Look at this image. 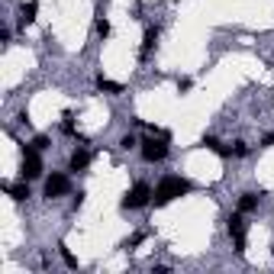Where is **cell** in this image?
I'll return each mask as SVG.
<instances>
[{
  "mask_svg": "<svg viewBox=\"0 0 274 274\" xmlns=\"http://www.w3.org/2000/svg\"><path fill=\"white\" fill-rule=\"evenodd\" d=\"M87 162H91V152H87V148H77V152L71 155V171H84Z\"/></svg>",
  "mask_w": 274,
  "mask_h": 274,
  "instance_id": "52a82bcc",
  "label": "cell"
},
{
  "mask_svg": "<svg viewBox=\"0 0 274 274\" xmlns=\"http://www.w3.org/2000/svg\"><path fill=\"white\" fill-rule=\"evenodd\" d=\"M148 200H152V190H148V184H132V190L123 197V210H139V207H145Z\"/></svg>",
  "mask_w": 274,
  "mask_h": 274,
  "instance_id": "5b68a950",
  "label": "cell"
},
{
  "mask_svg": "<svg viewBox=\"0 0 274 274\" xmlns=\"http://www.w3.org/2000/svg\"><path fill=\"white\" fill-rule=\"evenodd\" d=\"M61 258L68 261V268H77V258H74V255H71V252L65 249V245H61Z\"/></svg>",
  "mask_w": 274,
  "mask_h": 274,
  "instance_id": "5bb4252c",
  "label": "cell"
},
{
  "mask_svg": "<svg viewBox=\"0 0 274 274\" xmlns=\"http://www.w3.org/2000/svg\"><path fill=\"white\" fill-rule=\"evenodd\" d=\"M120 145H123V148H132V145H136V139H132V136H123Z\"/></svg>",
  "mask_w": 274,
  "mask_h": 274,
  "instance_id": "e0dca14e",
  "label": "cell"
},
{
  "mask_svg": "<svg viewBox=\"0 0 274 274\" xmlns=\"http://www.w3.org/2000/svg\"><path fill=\"white\" fill-rule=\"evenodd\" d=\"M7 193H10L13 200H26V197H29V187H26V184H10Z\"/></svg>",
  "mask_w": 274,
  "mask_h": 274,
  "instance_id": "7c38bea8",
  "label": "cell"
},
{
  "mask_svg": "<svg viewBox=\"0 0 274 274\" xmlns=\"http://www.w3.org/2000/svg\"><path fill=\"white\" fill-rule=\"evenodd\" d=\"M97 87H100L103 94H123V84H116V81H107V77H97Z\"/></svg>",
  "mask_w": 274,
  "mask_h": 274,
  "instance_id": "8fae6325",
  "label": "cell"
},
{
  "mask_svg": "<svg viewBox=\"0 0 274 274\" xmlns=\"http://www.w3.org/2000/svg\"><path fill=\"white\" fill-rule=\"evenodd\" d=\"M264 145H274V132H268V136H264Z\"/></svg>",
  "mask_w": 274,
  "mask_h": 274,
  "instance_id": "ac0fdd59",
  "label": "cell"
},
{
  "mask_svg": "<svg viewBox=\"0 0 274 274\" xmlns=\"http://www.w3.org/2000/svg\"><path fill=\"white\" fill-rule=\"evenodd\" d=\"M71 190V181L65 178V174H52L46 181V197H61V193Z\"/></svg>",
  "mask_w": 274,
  "mask_h": 274,
  "instance_id": "8992f818",
  "label": "cell"
},
{
  "mask_svg": "<svg viewBox=\"0 0 274 274\" xmlns=\"http://www.w3.org/2000/svg\"><path fill=\"white\" fill-rule=\"evenodd\" d=\"M190 190V184L184 181V178H165L162 184L155 187V193H152V200H155V207H165V203H171V200H178V197H184V193Z\"/></svg>",
  "mask_w": 274,
  "mask_h": 274,
  "instance_id": "6da1fadb",
  "label": "cell"
},
{
  "mask_svg": "<svg viewBox=\"0 0 274 274\" xmlns=\"http://www.w3.org/2000/svg\"><path fill=\"white\" fill-rule=\"evenodd\" d=\"M94 29L100 32V36H110V23H107V16H103V13H97V23H94Z\"/></svg>",
  "mask_w": 274,
  "mask_h": 274,
  "instance_id": "4fadbf2b",
  "label": "cell"
},
{
  "mask_svg": "<svg viewBox=\"0 0 274 274\" xmlns=\"http://www.w3.org/2000/svg\"><path fill=\"white\" fill-rule=\"evenodd\" d=\"M23 181H32V178H39L42 174V158H39V148L36 145H29V148H23Z\"/></svg>",
  "mask_w": 274,
  "mask_h": 274,
  "instance_id": "3957f363",
  "label": "cell"
},
{
  "mask_svg": "<svg viewBox=\"0 0 274 274\" xmlns=\"http://www.w3.org/2000/svg\"><path fill=\"white\" fill-rule=\"evenodd\" d=\"M165 155H168V132L155 129L152 139H145V142H142V158H145V162H162Z\"/></svg>",
  "mask_w": 274,
  "mask_h": 274,
  "instance_id": "7a4b0ae2",
  "label": "cell"
},
{
  "mask_svg": "<svg viewBox=\"0 0 274 274\" xmlns=\"http://www.w3.org/2000/svg\"><path fill=\"white\" fill-rule=\"evenodd\" d=\"M36 13H39V4H36V0L23 4V16H20V20H23V26H29L32 20H36Z\"/></svg>",
  "mask_w": 274,
  "mask_h": 274,
  "instance_id": "9c48e42d",
  "label": "cell"
},
{
  "mask_svg": "<svg viewBox=\"0 0 274 274\" xmlns=\"http://www.w3.org/2000/svg\"><path fill=\"white\" fill-rule=\"evenodd\" d=\"M32 145H36V148H39V152H42V148H46V145H49V139H46V136H36V139H32Z\"/></svg>",
  "mask_w": 274,
  "mask_h": 274,
  "instance_id": "9a60e30c",
  "label": "cell"
},
{
  "mask_svg": "<svg viewBox=\"0 0 274 274\" xmlns=\"http://www.w3.org/2000/svg\"><path fill=\"white\" fill-rule=\"evenodd\" d=\"M239 210H242V213H252V210H258V193H242V200H239Z\"/></svg>",
  "mask_w": 274,
  "mask_h": 274,
  "instance_id": "ba28073f",
  "label": "cell"
},
{
  "mask_svg": "<svg viewBox=\"0 0 274 274\" xmlns=\"http://www.w3.org/2000/svg\"><path fill=\"white\" fill-rule=\"evenodd\" d=\"M178 91H190V77H181V81H178Z\"/></svg>",
  "mask_w": 274,
  "mask_h": 274,
  "instance_id": "2e32d148",
  "label": "cell"
},
{
  "mask_svg": "<svg viewBox=\"0 0 274 274\" xmlns=\"http://www.w3.org/2000/svg\"><path fill=\"white\" fill-rule=\"evenodd\" d=\"M245 226H249V223H245V213H242V210L229 216V239H232V245H236L239 255L245 252Z\"/></svg>",
  "mask_w": 274,
  "mask_h": 274,
  "instance_id": "277c9868",
  "label": "cell"
},
{
  "mask_svg": "<svg viewBox=\"0 0 274 274\" xmlns=\"http://www.w3.org/2000/svg\"><path fill=\"white\" fill-rule=\"evenodd\" d=\"M155 42H158V29H152V26H148V29H145V36H142V58L148 55V52H152Z\"/></svg>",
  "mask_w": 274,
  "mask_h": 274,
  "instance_id": "30bf717a",
  "label": "cell"
}]
</instances>
